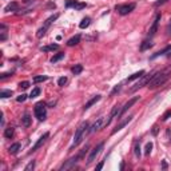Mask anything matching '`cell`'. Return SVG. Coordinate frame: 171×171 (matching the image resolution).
Masks as SVG:
<instances>
[{
    "instance_id": "6da1fadb",
    "label": "cell",
    "mask_w": 171,
    "mask_h": 171,
    "mask_svg": "<svg viewBox=\"0 0 171 171\" xmlns=\"http://www.w3.org/2000/svg\"><path fill=\"white\" fill-rule=\"evenodd\" d=\"M170 75H171V67H170V68H167V70H165V71L155 72V74H154V76H152V79L148 82L147 87L148 88H157V87H159V86H163V84L168 80Z\"/></svg>"
},
{
    "instance_id": "277c9868",
    "label": "cell",
    "mask_w": 171,
    "mask_h": 171,
    "mask_svg": "<svg viewBox=\"0 0 171 171\" xmlns=\"http://www.w3.org/2000/svg\"><path fill=\"white\" fill-rule=\"evenodd\" d=\"M46 103L43 102H39L35 104V108H34V114L35 116L38 118V120H46V116H47V111H46Z\"/></svg>"
},
{
    "instance_id": "52a82bcc",
    "label": "cell",
    "mask_w": 171,
    "mask_h": 171,
    "mask_svg": "<svg viewBox=\"0 0 171 171\" xmlns=\"http://www.w3.org/2000/svg\"><path fill=\"white\" fill-rule=\"evenodd\" d=\"M135 7H136L135 3H130V4H122V6H116L115 9L119 12V15L124 16V15H128L130 12H132L134 9H135Z\"/></svg>"
},
{
    "instance_id": "2e32d148",
    "label": "cell",
    "mask_w": 171,
    "mask_h": 171,
    "mask_svg": "<svg viewBox=\"0 0 171 171\" xmlns=\"http://www.w3.org/2000/svg\"><path fill=\"white\" fill-rule=\"evenodd\" d=\"M4 11L6 12H15V11H19V4L16 3V1H11V3L8 4V6L4 8Z\"/></svg>"
},
{
    "instance_id": "484cf974",
    "label": "cell",
    "mask_w": 171,
    "mask_h": 171,
    "mask_svg": "<svg viewBox=\"0 0 171 171\" xmlns=\"http://www.w3.org/2000/svg\"><path fill=\"white\" fill-rule=\"evenodd\" d=\"M82 71H83V66H82V64H75V66L72 67V74H74V75H79Z\"/></svg>"
},
{
    "instance_id": "5bb4252c",
    "label": "cell",
    "mask_w": 171,
    "mask_h": 171,
    "mask_svg": "<svg viewBox=\"0 0 171 171\" xmlns=\"http://www.w3.org/2000/svg\"><path fill=\"white\" fill-rule=\"evenodd\" d=\"M100 99H102V95H95V96H94L92 99H90V100H88L87 103H86V104H84L83 110L86 111V110H88V108H91V107H92L94 104H96V103H98V102L100 100Z\"/></svg>"
},
{
    "instance_id": "4316f807",
    "label": "cell",
    "mask_w": 171,
    "mask_h": 171,
    "mask_svg": "<svg viewBox=\"0 0 171 171\" xmlns=\"http://www.w3.org/2000/svg\"><path fill=\"white\" fill-rule=\"evenodd\" d=\"M63 58H64V52H59V54H56V55H54L52 58H51V63H56V62L62 60Z\"/></svg>"
},
{
    "instance_id": "8fae6325",
    "label": "cell",
    "mask_w": 171,
    "mask_h": 171,
    "mask_svg": "<svg viewBox=\"0 0 171 171\" xmlns=\"http://www.w3.org/2000/svg\"><path fill=\"white\" fill-rule=\"evenodd\" d=\"M132 118H134V116H132V115H130V116H127V118H126L124 120H120V122H119V124L116 126V127L112 130V135H114V134H116L118 131H120L122 128H124L126 126H127L128 123H130L131 120H132Z\"/></svg>"
},
{
    "instance_id": "9c48e42d",
    "label": "cell",
    "mask_w": 171,
    "mask_h": 171,
    "mask_svg": "<svg viewBox=\"0 0 171 171\" xmlns=\"http://www.w3.org/2000/svg\"><path fill=\"white\" fill-rule=\"evenodd\" d=\"M103 147H104V143L102 142V143H99L96 147H94L92 150H91V152H90V155H88V158H87V163L90 165L91 162H94L95 160V158L98 157L99 154L102 152V150H103Z\"/></svg>"
},
{
    "instance_id": "d6a6232c",
    "label": "cell",
    "mask_w": 171,
    "mask_h": 171,
    "mask_svg": "<svg viewBox=\"0 0 171 171\" xmlns=\"http://www.w3.org/2000/svg\"><path fill=\"white\" fill-rule=\"evenodd\" d=\"M76 6H78V1H76V0H67V1H66L67 8H70V7H74V8H75Z\"/></svg>"
},
{
    "instance_id": "7c38bea8",
    "label": "cell",
    "mask_w": 171,
    "mask_h": 171,
    "mask_svg": "<svg viewBox=\"0 0 171 171\" xmlns=\"http://www.w3.org/2000/svg\"><path fill=\"white\" fill-rule=\"evenodd\" d=\"M159 21H160V15L158 14L157 16H155V19H154L152 24H151L150 27V31H148V36H154L155 35V32L158 31V26H159Z\"/></svg>"
},
{
    "instance_id": "4dcf8cb0",
    "label": "cell",
    "mask_w": 171,
    "mask_h": 171,
    "mask_svg": "<svg viewBox=\"0 0 171 171\" xmlns=\"http://www.w3.org/2000/svg\"><path fill=\"white\" fill-rule=\"evenodd\" d=\"M120 90H122V84H116L115 87L112 88V91L110 92V95L111 96H114V95H116L118 92H120Z\"/></svg>"
},
{
    "instance_id": "603a6c76",
    "label": "cell",
    "mask_w": 171,
    "mask_h": 171,
    "mask_svg": "<svg viewBox=\"0 0 171 171\" xmlns=\"http://www.w3.org/2000/svg\"><path fill=\"white\" fill-rule=\"evenodd\" d=\"M168 51H171V46H167L166 48H163L162 51H159V52H157V54H154V55L151 56V59H155V58H158V56H160V55H165V54L168 52Z\"/></svg>"
},
{
    "instance_id": "d590c367",
    "label": "cell",
    "mask_w": 171,
    "mask_h": 171,
    "mask_svg": "<svg viewBox=\"0 0 171 171\" xmlns=\"http://www.w3.org/2000/svg\"><path fill=\"white\" fill-rule=\"evenodd\" d=\"M151 150H152V143L148 142L147 145H146V147H145V154H146V155H150Z\"/></svg>"
},
{
    "instance_id": "3957f363",
    "label": "cell",
    "mask_w": 171,
    "mask_h": 171,
    "mask_svg": "<svg viewBox=\"0 0 171 171\" xmlns=\"http://www.w3.org/2000/svg\"><path fill=\"white\" fill-rule=\"evenodd\" d=\"M59 18V14H55V15H52V16H49L48 19H47L46 21H44V24H43V27H40V28L38 29V34H36V36H38L39 39L40 38H43L44 35H46V32H47V29L49 28V26L54 23V21L56 20V19Z\"/></svg>"
},
{
    "instance_id": "60d3db41",
    "label": "cell",
    "mask_w": 171,
    "mask_h": 171,
    "mask_svg": "<svg viewBox=\"0 0 171 171\" xmlns=\"http://www.w3.org/2000/svg\"><path fill=\"white\" fill-rule=\"evenodd\" d=\"M168 0H158V1H155L154 3V6L155 7H159V6H162V4H165V3H167Z\"/></svg>"
},
{
    "instance_id": "f1b7e54d",
    "label": "cell",
    "mask_w": 171,
    "mask_h": 171,
    "mask_svg": "<svg viewBox=\"0 0 171 171\" xmlns=\"http://www.w3.org/2000/svg\"><path fill=\"white\" fill-rule=\"evenodd\" d=\"M0 29H1V36H0V40L4 41L7 39V27L4 26V24H1V26H0Z\"/></svg>"
},
{
    "instance_id": "4fadbf2b",
    "label": "cell",
    "mask_w": 171,
    "mask_h": 171,
    "mask_svg": "<svg viewBox=\"0 0 171 171\" xmlns=\"http://www.w3.org/2000/svg\"><path fill=\"white\" fill-rule=\"evenodd\" d=\"M103 124H104V118H98V120H96V122L94 123V124L90 127L88 132H90V134H92V132H95V131L100 130V128L103 127Z\"/></svg>"
},
{
    "instance_id": "1f68e13d",
    "label": "cell",
    "mask_w": 171,
    "mask_h": 171,
    "mask_svg": "<svg viewBox=\"0 0 171 171\" xmlns=\"http://www.w3.org/2000/svg\"><path fill=\"white\" fill-rule=\"evenodd\" d=\"M47 79H48V76L40 75V76H35V78H34V82H35V83H40V82H46Z\"/></svg>"
},
{
    "instance_id": "7a4b0ae2",
    "label": "cell",
    "mask_w": 171,
    "mask_h": 171,
    "mask_svg": "<svg viewBox=\"0 0 171 171\" xmlns=\"http://www.w3.org/2000/svg\"><path fill=\"white\" fill-rule=\"evenodd\" d=\"M87 128H88V122H83L80 126H79L78 130H76V132H75V135H74V142H72V145H71L70 150H74L76 146L80 145L82 139H83V136H84V132H86Z\"/></svg>"
},
{
    "instance_id": "9a60e30c",
    "label": "cell",
    "mask_w": 171,
    "mask_h": 171,
    "mask_svg": "<svg viewBox=\"0 0 171 171\" xmlns=\"http://www.w3.org/2000/svg\"><path fill=\"white\" fill-rule=\"evenodd\" d=\"M118 112H119V107H118V106H115V107L112 108V111H111V114H110V116H108V119H107V120H106V122H104V124H103V126H104V127L110 126L111 120H112V119L115 118L116 115H118Z\"/></svg>"
},
{
    "instance_id": "7dc6e473",
    "label": "cell",
    "mask_w": 171,
    "mask_h": 171,
    "mask_svg": "<svg viewBox=\"0 0 171 171\" xmlns=\"http://www.w3.org/2000/svg\"><path fill=\"white\" fill-rule=\"evenodd\" d=\"M32 1H34V0H23L24 4H29V3H32Z\"/></svg>"
},
{
    "instance_id": "b9f144b4",
    "label": "cell",
    "mask_w": 171,
    "mask_h": 171,
    "mask_svg": "<svg viewBox=\"0 0 171 171\" xmlns=\"http://www.w3.org/2000/svg\"><path fill=\"white\" fill-rule=\"evenodd\" d=\"M12 74H14V72H4V74H1V75H0V79L3 80V79L8 78V76H12Z\"/></svg>"
},
{
    "instance_id": "cb8c5ba5",
    "label": "cell",
    "mask_w": 171,
    "mask_h": 171,
    "mask_svg": "<svg viewBox=\"0 0 171 171\" xmlns=\"http://www.w3.org/2000/svg\"><path fill=\"white\" fill-rule=\"evenodd\" d=\"M14 132H15V128L14 127H8L4 130V136H6L7 139H11L12 136H14Z\"/></svg>"
},
{
    "instance_id": "5b68a950",
    "label": "cell",
    "mask_w": 171,
    "mask_h": 171,
    "mask_svg": "<svg viewBox=\"0 0 171 171\" xmlns=\"http://www.w3.org/2000/svg\"><path fill=\"white\" fill-rule=\"evenodd\" d=\"M138 100H139V96H134V98H131L130 100H128L127 103H126V104L123 106V107L120 108V110H119V112H118V115H116V118H118L119 120H120V119H122V116L124 115V114L128 111V108H131V107H132V106L135 104V103H136V102H138Z\"/></svg>"
},
{
    "instance_id": "e0dca14e",
    "label": "cell",
    "mask_w": 171,
    "mask_h": 171,
    "mask_svg": "<svg viewBox=\"0 0 171 171\" xmlns=\"http://www.w3.org/2000/svg\"><path fill=\"white\" fill-rule=\"evenodd\" d=\"M143 75H145V71L140 70V71H138V72L132 74L131 76H128V78H127V82H132V80H135V79H140Z\"/></svg>"
},
{
    "instance_id": "e575fe53",
    "label": "cell",
    "mask_w": 171,
    "mask_h": 171,
    "mask_svg": "<svg viewBox=\"0 0 171 171\" xmlns=\"http://www.w3.org/2000/svg\"><path fill=\"white\" fill-rule=\"evenodd\" d=\"M34 168H35V160H31V162L24 167V171H31V170H34Z\"/></svg>"
},
{
    "instance_id": "ab89813d",
    "label": "cell",
    "mask_w": 171,
    "mask_h": 171,
    "mask_svg": "<svg viewBox=\"0 0 171 171\" xmlns=\"http://www.w3.org/2000/svg\"><path fill=\"white\" fill-rule=\"evenodd\" d=\"M26 99H27V95H26V94H21L20 96H18V98H16V100H18L19 103H21V102H24Z\"/></svg>"
},
{
    "instance_id": "f35d334b",
    "label": "cell",
    "mask_w": 171,
    "mask_h": 171,
    "mask_svg": "<svg viewBox=\"0 0 171 171\" xmlns=\"http://www.w3.org/2000/svg\"><path fill=\"white\" fill-rule=\"evenodd\" d=\"M171 116V110H167L166 111L165 114H163V116H162V120H167L168 118H170Z\"/></svg>"
},
{
    "instance_id": "d4e9b609",
    "label": "cell",
    "mask_w": 171,
    "mask_h": 171,
    "mask_svg": "<svg viewBox=\"0 0 171 171\" xmlns=\"http://www.w3.org/2000/svg\"><path fill=\"white\" fill-rule=\"evenodd\" d=\"M152 47V43H151V40H145L142 44H140V51H146V49L151 48Z\"/></svg>"
},
{
    "instance_id": "83f0119b",
    "label": "cell",
    "mask_w": 171,
    "mask_h": 171,
    "mask_svg": "<svg viewBox=\"0 0 171 171\" xmlns=\"http://www.w3.org/2000/svg\"><path fill=\"white\" fill-rule=\"evenodd\" d=\"M9 96H12V91L11 90H1V91H0V98H1V99L9 98Z\"/></svg>"
},
{
    "instance_id": "ffe728a7",
    "label": "cell",
    "mask_w": 171,
    "mask_h": 171,
    "mask_svg": "<svg viewBox=\"0 0 171 171\" xmlns=\"http://www.w3.org/2000/svg\"><path fill=\"white\" fill-rule=\"evenodd\" d=\"M19 150H20V143H14V145H11V147L8 148V152L11 154V155H15V154H18Z\"/></svg>"
},
{
    "instance_id": "8992f818",
    "label": "cell",
    "mask_w": 171,
    "mask_h": 171,
    "mask_svg": "<svg viewBox=\"0 0 171 171\" xmlns=\"http://www.w3.org/2000/svg\"><path fill=\"white\" fill-rule=\"evenodd\" d=\"M155 74V72H154ZM154 74H151V75H143L142 78H140V80L138 82V83L134 86V87H131L130 88V91L131 92H135V91H138L139 88H142V87H145V86H147L148 84V82L152 79V76H154Z\"/></svg>"
},
{
    "instance_id": "681fc988",
    "label": "cell",
    "mask_w": 171,
    "mask_h": 171,
    "mask_svg": "<svg viewBox=\"0 0 171 171\" xmlns=\"http://www.w3.org/2000/svg\"><path fill=\"white\" fill-rule=\"evenodd\" d=\"M170 26H171V20H170Z\"/></svg>"
},
{
    "instance_id": "bcb514c9",
    "label": "cell",
    "mask_w": 171,
    "mask_h": 171,
    "mask_svg": "<svg viewBox=\"0 0 171 171\" xmlns=\"http://www.w3.org/2000/svg\"><path fill=\"white\" fill-rule=\"evenodd\" d=\"M162 168H163V170H167V163H166V160H163V162H162Z\"/></svg>"
},
{
    "instance_id": "ac0fdd59",
    "label": "cell",
    "mask_w": 171,
    "mask_h": 171,
    "mask_svg": "<svg viewBox=\"0 0 171 171\" xmlns=\"http://www.w3.org/2000/svg\"><path fill=\"white\" fill-rule=\"evenodd\" d=\"M79 41H80V35H75L74 38H71L70 40L67 41V46L74 47V46H76V44H79Z\"/></svg>"
},
{
    "instance_id": "30bf717a",
    "label": "cell",
    "mask_w": 171,
    "mask_h": 171,
    "mask_svg": "<svg viewBox=\"0 0 171 171\" xmlns=\"http://www.w3.org/2000/svg\"><path fill=\"white\" fill-rule=\"evenodd\" d=\"M48 136H49V132H44L43 135H41L40 138H39V139H38V142H36L35 145L32 146V150H31L32 152H34V151H36V150H39V148H40L41 146H43V143L46 142L47 139H48Z\"/></svg>"
},
{
    "instance_id": "8d00e7d4",
    "label": "cell",
    "mask_w": 171,
    "mask_h": 171,
    "mask_svg": "<svg viewBox=\"0 0 171 171\" xmlns=\"http://www.w3.org/2000/svg\"><path fill=\"white\" fill-rule=\"evenodd\" d=\"M66 83H67V78H66V76H62V78H59V80H58V86L63 87V86H64Z\"/></svg>"
},
{
    "instance_id": "f6af8a7d",
    "label": "cell",
    "mask_w": 171,
    "mask_h": 171,
    "mask_svg": "<svg viewBox=\"0 0 171 171\" xmlns=\"http://www.w3.org/2000/svg\"><path fill=\"white\" fill-rule=\"evenodd\" d=\"M103 165H104V162H103V160H102V162L99 163L98 166H96V170H102V168H103Z\"/></svg>"
},
{
    "instance_id": "74e56055",
    "label": "cell",
    "mask_w": 171,
    "mask_h": 171,
    "mask_svg": "<svg viewBox=\"0 0 171 171\" xmlns=\"http://www.w3.org/2000/svg\"><path fill=\"white\" fill-rule=\"evenodd\" d=\"M19 87L23 88V90H27V88L29 87V82H20V83H19Z\"/></svg>"
},
{
    "instance_id": "7bdbcfd3",
    "label": "cell",
    "mask_w": 171,
    "mask_h": 171,
    "mask_svg": "<svg viewBox=\"0 0 171 171\" xmlns=\"http://www.w3.org/2000/svg\"><path fill=\"white\" fill-rule=\"evenodd\" d=\"M84 7H86V3H78V6L75 7V9H78V11H79V9H83Z\"/></svg>"
},
{
    "instance_id": "d6986e66",
    "label": "cell",
    "mask_w": 171,
    "mask_h": 171,
    "mask_svg": "<svg viewBox=\"0 0 171 171\" xmlns=\"http://www.w3.org/2000/svg\"><path fill=\"white\" fill-rule=\"evenodd\" d=\"M31 122H32V118L28 114H26V115L21 118V124H23L24 127H29V126H31Z\"/></svg>"
},
{
    "instance_id": "44dd1931",
    "label": "cell",
    "mask_w": 171,
    "mask_h": 171,
    "mask_svg": "<svg viewBox=\"0 0 171 171\" xmlns=\"http://www.w3.org/2000/svg\"><path fill=\"white\" fill-rule=\"evenodd\" d=\"M58 48H59L58 44H49V46L41 47L40 51H43V52H48V51H55V49H58Z\"/></svg>"
},
{
    "instance_id": "f546056e",
    "label": "cell",
    "mask_w": 171,
    "mask_h": 171,
    "mask_svg": "<svg viewBox=\"0 0 171 171\" xmlns=\"http://www.w3.org/2000/svg\"><path fill=\"white\" fill-rule=\"evenodd\" d=\"M39 95H40V88H39V87H35L34 90L31 91V94H29L28 98L34 99V98H36V96H39Z\"/></svg>"
},
{
    "instance_id": "ee69618b",
    "label": "cell",
    "mask_w": 171,
    "mask_h": 171,
    "mask_svg": "<svg viewBox=\"0 0 171 171\" xmlns=\"http://www.w3.org/2000/svg\"><path fill=\"white\" fill-rule=\"evenodd\" d=\"M152 135L154 136L158 135V126H154V127H152Z\"/></svg>"
},
{
    "instance_id": "836d02e7",
    "label": "cell",
    "mask_w": 171,
    "mask_h": 171,
    "mask_svg": "<svg viewBox=\"0 0 171 171\" xmlns=\"http://www.w3.org/2000/svg\"><path fill=\"white\" fill-rule=\"evenodd\" d=\"M134 151H135V157L140 158V145L138 142L135 143V147H134Z\"/></svg>"
},
{
    "instance_id": "ba28073f",
    "label": "cell",
    "mask_w": 171,
    "mask_h": 171,
    "mask_svg": "<svg viewBox=\"0 0 171 171\" xmlns=\"http://www.w3.org/2000/svg\"><path fill=\"white\" fill-rule=\"evenodd\" d=\"M86 151H87V150L84 148V150L82 151L80 154H78L76 157H74V158H71V159H68V160H67V162L64 163V165H63V166H62V167H60V170H62V171H63V170H68V168H71V167H72V166H75V165H76V162H78V160L80 159L82 157H83V155H84V152H86Z\"/></svg>"
},
{
    "instance_id": "7402d4cb",
    "label": "cell",
    "mask_w": 171,
    "mask_h": 171,
    "mask_svg": "<svg viewBox=\"0 0 171 171\" xmlns=\"http://www.w3.org/2000/svg\"><path fill=\"white\" fill-rule=\"evenodd\" d=\"M90 24H91V19L90 18H84V19H82V21L79 23V27H80L82 29H84V28H87Z\"/></svg>"
},
{
    "instance_id": "c3c4849f",
    "label": "cell",
    "mask_w": 171,
    "mask_h": 171,
    "mask_svg": "<svg viewBox=\"0 0 171 171\" xmlns=\"http://www.w3.org/2000/svg\"><path fill=\"white\" fill-rule=\"evenodd\" d=\"M123 167H124V162L120 163V170H123Z\"/></svg>"
}]
</instances>
